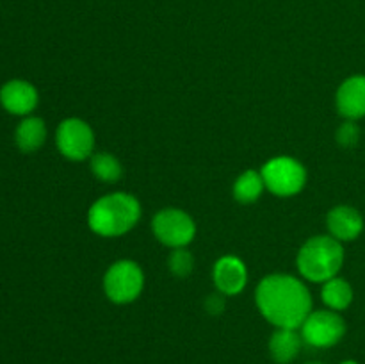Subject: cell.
I'll return each instance as SVG.
<instances>
[{
    "mask_svg": "<svg viewBox=\"0 0 365 364\" xmlns=\"http://www.w3.org/2000/svg\"><path fill=\"white\" fill-rule=\"evenodd\" d=\"M257 307L277 328H299L312 313V296L299 278L287 273L267 275L257 288Z\"/></svg>",
    "mask_w": 365,
    "mask_h": 364,
    "instance_id": "cell-1",
    "label": "cell"
},
{
    "mask_svg": "<svg viewBox=\"0 0 365 364\" xmlns=\"http://www.w3.org/2000/svg\"><path fill=\"white\" fill-rule=\"evenodd\" d=\"M141 218V203L128 193H110L96 200L88 213V225L95 234L118 238L127 234Z\"/></svg>",
    "mask_w": 365,
    "mask_h": 364,
    "instance_id": "cell-2",
    "label": "cell"
},
{
    "mask_svg": "<svg viewBox=\"0 0 365 364\" xmlns=\"http://www.w3.org/2000/svg\"><path fill=\"white\" fill-rule=\"evenodd\" d=\"M296 263L303 278L324 284L341 271L344 264V248L342 243L331 236H314L299 248Z\"/></svg>",
    "mask_w": 365,
    "mask_h": 364,
    "instance_id": "cell-3",
    "label": "cell"
},
{
    "mask_svg": "<svg viewBox=\"0 0 365 364\" xmlns=\"http://www.w3.org/2000/svg\"><path fill=\"white\" fill-rule=\"evenodd\" d=\"M145 288V273L134 261H118L110 264L103 277V291L114 303H130Z\"/></svg>",
    "mask_w": 365,
    "mask_h": 364,
    "instance_id": "cell-4",
    "label": "cell"
},
{
    "mask_svg": "<svg viewBox=\"0 0 365 364\" xmlns=\"http://www.w3.org/2000/svg\"><path fill=\"white\" fill-rule=\"evenodd\" d=\"M266 189L277 196L298 195L307 182V170L299 161L280 156L267 161L260 170Z\"/></svg>",
    "mask_w": 365,
    "mask_h": 364,
    "instance_id": "cell-5",
    "label": "cell"
},
{
    "mask_svg": "<svg viewBox=\"0 0 365 364\" xmlns=\"http://www.w3.org/2000/svg\"><path fill=\"white\" fill-rule=\"evenodd\" d=\"M152 231L163 245L171 248H185L196 236L195 220L185 211L166 207L152 220Z\"/></svg>",
    "mask_w": 365,
    "mask_h": 364,
    "instance_id": "cell-6",
    "label": "cell"
},
{
    "mask_svg": "<svg viewBox=\"0 0 365 364\" xmlns=\"http://www.w3.org/2000/svg\"><path fill=\"white\" fill-rule=\"evenodd\" d=\"M303 341L316 348H330L346 334V321L337 310H314L302 327Z\"/></svg>",
    "mask_w": 365,
    "mask_h": 364,
    "instance_id": "cell-7",
    "label": "cell"
},
{
    "mask_svg": "<svg viewBox=\"0 0 365 364\" xmlns=\"http://www.w3.org/2000/svg\"><path fill=\"white\" fill-rule=\"evenodd\" d=\"M57 148L66 159L84 161L93 156L95 134L93 128L81 118H66L57 128Z\"/></svg>",
    "mask_w": 365,
    "mask_h": 364,
    "instance_id": "cell-8",
    "label": "cell"
},
{
    "mask_svg": "<svg viewBox=\"0 0 365 364\" xmlns=\"http://www.w3.org/2000/svg\"><path fill=\"white\" fill-rule=\"evenodd\" d=\"M214 284L225 296L239 295L248 282V270L245 263L235 256H225L214 264Z\"/></svg>",
    "mask_w": 365,
    "mask_h": 364,
    "instance_id": "cell-9",
    "label": "cell"
},
{
    "mask_svg": "<svg viewBox=\"0 0 365 364\" xmlns=\"http://www.w3.org/2000/svg\"><path fill=\"white\" fill-rule=\"evenodd\" d=\"M335 106L346 120L355 121L365 116V75H353L339 86Z\"/></svg>",
    "mask_w": 365,
    "mask_h": 364,
    "instance_id": "cell-10",
    "label": "cell"
},
{
    "mask_svg": "<svg viewBox=\"0 0 365 364\" xmlns=\"http://www.w3.org/2000/svg\"><path fill=\"white\" fill-rule=\"evenodd\" d=\"M0 103L11 114L25 116L38 106V91L27 81H9L0 89Z\"/></svg>",
    "mask_w": 365,
    "mask_h": 364,
    "instance_id": "cell-11",
    "label": "cell"
},
{
    "mask_svg": "<svg viewBox=\"0 0 365 364\" xmlns=\"http://www.w3.org/2000/svg\"><path fill=\"white\" fill-rule=\"evenodd\" d=\"M327 225L330 236L337 239V241H353V239H356L362 234L364 218L355 207L337 206L328 213Z\"/></svg>",
    "mask_w": 365,
    "mask_h": 364,
    "instance_id": "cell-12",
    "label": "cell"
},
{
    "mask_svg": "<svg viewBox=\"0 0 365 364\" xmlns=\"http://www.w3.org/2000/svg\"><path fill=\"white\" fill-rule=\"evenodd\" d=\"M302 334L298 328H277L269 339V353L278 364H289L302 350Z\"/></svg>",
    "mask_w": 365,
    "mask_h": 364,
    "instance_id": "cell-13",
    "label": "cell"
},
{
    "mask_svg": "<svg viewBox=\"0 0 365 364\" xmlns=\"http://www.w3.org/2000/svg\"><path fill=\"white\" fill-rule=\"evenodd\" d=\"M16 145L21 152H36L38 148H41L43 143L46 139V127L45 121L41 118H25L16 128Z\"/></svg>",
    "mask_w": 365,
    "mask_h": 364,
    "instance_id": "cell-14",
    "label": "cell"
},
{
    "mask_svg": "<svg viewBox=\"0 0 365 364\" xmlns=\"http://www.w3.org/2000/svg\"><path fill=\"white\" fill-rule=\"evenodd\" d=\"M321 298L324 305L331 310H344L353 302V288L346 278L334 277L327 280L321 289Z\"/></svg>",
    "mask_w": 365,
    "mask_h": 364,
    "instance_id": "cell-15",
    "label": "cell"
},
{
    "mask_svg": "<svg viewBox=\"0 0 365 364\" xmlns=\"http://www.w3.org/2000/svg\"><path fill=\"white\" fill-rule=\"evenodd\" d=\"M264 189H266V184H264L262 173L255 170H246L235 181L234 196L241 203H253L260 198Z\"/></svg>",
    "mask_w": 365,
    "mask_h": 364,
    "instance_id": "cell-16",
    "label": "cell"
},
{
    "mask_svg": "<svg viewBox=\"0 0 365 364\" xmlns=\"http://www.w3.org/2000/svg\"><path fill=\"white\" fill-rule=\"evenodd\" d=\"M91 171L98 181L106 182V184H113L118 182L123 175V168L121 163L113 156V153L107 152H98L91 156Z\"/></svg>",
    "mask_w": 365,
    "mask_h": 364,
    "instance_id": "cell-17",
    "label": "cell"
},
{
    "mask_svg": "<svg viewBox=\"0 0 365 364\" xmlns=\"http://www.w3.org/2000/svg\"><path fill=\"white\" fill-rule=\"evenodd\" d=\"M195 266V257L187 248H175L168 259V268L175 277H187Z\"/></svg>",
    "mask_w": 365,
    "mask_h": 364,
    "instance_id": "cell-18",
    "label": "cell"
},
{
    "mask_svg": "<svg viewBox=\"0 0 365 364\" xmlns=\"http://www.w3.org/2000/svg\"><path fill=\"white\" fill-rule=\"evenodd\" d=\"M335 138H337V143L341 146H344V148H351V146H355L360 139L359 125H356L353 120H348L346 123H342L341 127L337 128Z\"/></svg>",
    "mask_w": 365,
    "mask_h": 364,
    "instance_id": "cell-19",
    "label": "cell"
},
{
    "mask_svg": "<svg viewBox=\"0 0 365 364\" xmlns=\"http://www.w3.org/2000/svg\"><path fill=\"white\" fill-rule=\"evenodd\" d=\"M225 295H209L205 300V310L209 314H221L225 310Z\"/></svg>",
    "mask_w": 365,
    "mask_h": 364,
    "instance_id": "cell-20",
    "label": "cell"
},
{
    "mask_svg": "<svg viewBox=\"0 0 365 364\" xmlns=\"http://www.w3.org/2000/svg\"><path fill=\"white\" fill-rule=\"evenodd\" d=\"M341 364H359V363H356V360L349 359V360H344V363H341Z\"/></svg>",
    "mask_w": 365,
    "mask_h": 364,
    "instance_id": "cell-21",
    "label": "cell"
},
{
    "mask_svg": "<svg viewBox=\"0 0 365 364\" xmlns=\"http://www.w3.org/2000/svg\"><path fill=\"white\" fill-rule=\"evenodd\" d=\"M307 364H323V363H316V360H314V363H307Z\"/></svg>",
    "mask_w": 365,
    "mask_h": 364,
    "instance_id": "cell-22",
    "label": "cell"
}]
</instances>
